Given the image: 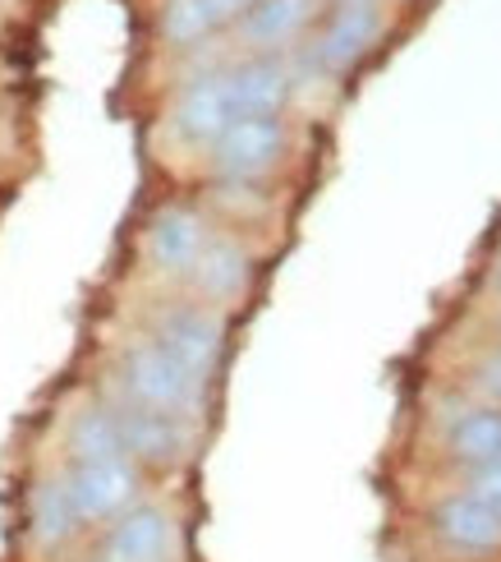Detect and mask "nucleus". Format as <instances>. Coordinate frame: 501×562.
<instances>
[{"label": "nucleus", "instance_id": "nucleus-1", "mask_svg": "<svg viewBox=\"0 0 501 562\" xmlns=\"http://www.w3.org/2000/svg\"><path fill=\"white\" fill-rule=\"evenodd\" d=\"M125 392H129V402L143 406V411L184 419L189 411L198 406L203 387L189 379V373L166 356L157 341H138V346H129V356H125Z\"/></svg>", "mask_w": 501, "mask_h": 562}, {"label": "nucleus", "instance_id": "nucleus-2", "mask_svg": "<svg viewBox=\"0 0 501 562\" xmlns=\"http://www.w3.org/2000/svg\"><path fill=\"white\" fill-rule=\"evenodd\" d=\"M152 341L203 387L207 373L217 369V360H221L226 323L212 314V310H203V304H180V310L157 318V337Z\"/></svg>", "mask_w": 501, "mask_h": 562}, {"label": "nucleus", "instance_id": "nucleus-3", "mask_svg": "<svg viewBox=\"0 0 501 562\" xmlns=\"http://www.w3.org/2000/svg\"><path fill=\"white\" fill-rule=\"evenodd\" d=\"M281 153H285L281 115H249V121H235L212 138V167H217V176H226L235 184L272 171L281 161Z\"/></svg>", "mask_w": 501, "mask_h": 562}, {"label": "nucleus", "instance_id": "nucleus-4", "mask_svg": "<svg viewBox=\"0 0 501 562\" xmlns=\"http://www.w3.org/2000/svg\"><path fill=\"white\" fill-rule=\"evenodd\" d=\"M65 480V494L75 503L79 521H106L115 512H125L134 488H138V471L129 457H92V461H75Z\"/></svg>", "mask_w": 501, "mask_h": 562}, {"label": "nucleus", "instance_id": "nucleus-5", "mask_svg": "<svg viewBox=\"0 0 501 562\" xmlns=\"http://www.w3.org/2000/svg\"><path fill=\"white\" fill-rule=\"evenodd\" d=\"M115 429H121V448L125 457L134 461H152V465H166V461H180L184 448H189V429L184 419L175 415H157V411H143V406H115Z\"/></svg>", "mask_w": 501, "mask_h": 562}, {"label": "nucleus", "instance_id": "nucleus-6", "mask_svg": "<svg viewBox=\"0 0 501 562\" xmlns=\"http://www.w3.org/2000/svg\"><path fill=\"white\" fill-rule=\"evenodd\" d=\"M171 121H175V134L189 138V144H212V138H217L226 125L240 121V115H235L226 69H221V75H203V79L189 83L180 92Z\"/></svg>", "mask_w": 501, "mask_h": 562}, {"label": "nucleus", "instance_id": "nucleus-7", "mask_svg": "<svg viewBox=\"0 0 501 562\" xmlns=\"http://www.w3.org/2000/svg\"><path fill=\"white\" fill-rule=\"evenodd\" d=\"M171 544H175L171 517L161 507H138L111 526L102 544V562H166Z\"/></svg>", "mask_w": 501, "mask_h": 562}, {"label": "nucleus", "instance_id": "nucleus-8", "mask_svg": "<svg viewBox=\"0 0 501 562\" xmlns=\"http://www.w3.org/2000/svg\"><path fill=\"white\" fill-rule=\"evenodd\" d=\"M230 79V98H235V115L249 121V115H281L291 102V69L272 56H253L244 65L226 69Z\"/></svg>", "mask_w": 501, "mask_h": 562}, {"label": "nucleus", "instance_id": "nucleus-9", "mask_svg": "<svg viewBox=\"0 0 501 562\" xmlns=\"http://www.w3.org/2000/svg\"><path fill=\"white\" fill-rule=\"evenodd\" d=\"M207 245V226L194 207H161L148 226V254L161 272H189Z\"/></svg>", "mask_w": 501, "mask_h": 562}, {"label": "nucleus", "instance_id": "nucleus-10", "mask_svg": "<svg viewBox=\"0 0 501 562\" xmlns=\"http://www.w3.org/2000/svg\"><path fill=\"white\" fill-rule=\"evenodd\" d=\"M377 29H382L377 5H337V14H331V23H327V33L318 37L322 69H337V75H341V69H350L373 46Z\"/></svg>", "mask_w": 501, "mask_h": 562}, {"label": "nucleus", "instance_id": "nucleus-11", "mask_svg": "<svg viewBox=\"0 0 501 562\" xmlns=\"http://www.w3.org/2000/svg\"><path fill=\"white\" fill-rule=\"evenodd\" d=\"M437 530H442V540L456 549H469V553L492 549V544H501V507L469 488V494L451 498L437 512Z\"/></svg>", "mask_w": 501, "mask_h": 562}, {"label": "nucleus", "instance_id": "nucleus-12", "mask_svg": "<svg viewBox=\"0 0 501 562\" xmlns=\"http://www.w3.org/2000/svg\"><path fill=\"white\" fill-rule=\"evenodd\" d=\"M318 10H322V0H258V5L240 19V33L249 46H258V52H276V46L295 42L304 33Z\"/></svg>", "mask_w": 501, "mask_h": 562}, {"label": "nucleus", "instance_id": "nucleus-13", "mask_svg": "<svg viewBox=\"0 0 501 562\" xmlns=\"http://www.w3.org/2000/svg\"><path fill=\"white\" fill-rule=\"evenodd\" d=\"M189 272H194L198 291L207 300H230V295H240L244 281H249V254L235 240H207L203 254H198V263Z\"/></svg>", "mask_w": 501, "mask_h": 562}, {"label": "nucleus", "instance_id": "nucleus-14", "mask_svg": "<svg viewBox=\"0 0 501 562\" xmlns=\"http://www.w3.org/2000/svg\"><path fill=\"white\" fill-rule=\"evenodd\" d=\"M79 526H83V521H79L75 503H69V494H65V480H42L37 494H33V535H37V544L56 549V544H65Z\"/></svg>", "mask_w": 501, "mask_h": 562}, {"label": "nucleus", "instance_id": "nucleus-15", "mask_svg": "<svg viewBox=\"0 0 501 562\" xmlns=\"http://www.w3.org/2000/svg\"><path fill=\"white\" fill-rule=\"evenodd\" d=\"M451 452L469 465H488L492 457H501V411H474L465 415L456 434H451Z\"/></svg>", "mask_w": 501, "mask_h": 562}, {"label": "nucleus", "instance_id": "nucleus-16", "mask_svg": "<svg viewBox=\"0 0 501 562\" xmlns=\"http://www.w3.org/2000/svg\"><path fill=\"white\" fill-rule=\"evenodd\" d=\"M161 33L175 46H194L203 37L217 33V14H212V0H166L161 5Z\"/></svg>", "mask_w": 501, "mask_h": 562}, {"label": "nucleus", "instance_id": "nucleus-17", "mask_svg": "<svg viewBox=\"0 0 501 562\" xmlns=\"http://www.w3.org/2000/svg\"><path fill=\"white\" fill-rule=\"evenodd\" d=\"M69 448H75V461L125 457L121 429H115V415H111V411H83V415L75 419V434H69Z\"/></svg>", "mask_w": 501, "mask_h": 562}, {"label": "nucleus", "instance_id": "nucleus-18", "mask_svg": "<svg viewBox=\"0 0 501 562\" xmlns=\"http://www.w3.org/2000/svg\"><path fill=\"white\" fill-rule=\"evenodd\" d=\"M258 0H212V14H217V29H230V23H240Z\"/></svg>", "mask_w": 501, "mask_h": 562}, {"label": "nucleus", "instance_id": "nucleus-19", "mask_svg": "<svg viewBox=\"0 0 501 562\" xmlns=\"http://www.w3.org/2000/svg\"><path fill=\"white\" fill-rule=\"evenodd\" d=\"M479 387H483V392H492L497 402H501V356H497V360H488V364L479 369Z\"/></svg>", "mask_w": 501, "mask_h": 562}, {"label": "nucleus", "instance_id": "nucleus-20", "mask_svg": "<svg viewBox=\"0 0 501 562\" xmlns=\"http://www.w3.org/2000/svg\"><path fill=\"white\" fill-rule=\"evenodd\" d=\"M337 5H377V0H337Z\"/></svg>", "mask_w": 501, "mask_h": 562}, {"label": "nucleus", "instance_id": "nucleus-21", "mask_svg": "<svg viewBox=\"0 0 501 562\" xmlns=\"http://www.w3.org/2000/svg\"><path fill=\"white\" fill-rule=\"evenodd\" d=\"M497 507H501V503H497Z\"/></svg>", "mask_w": 501, "mask_h": 562}]
</instances>
